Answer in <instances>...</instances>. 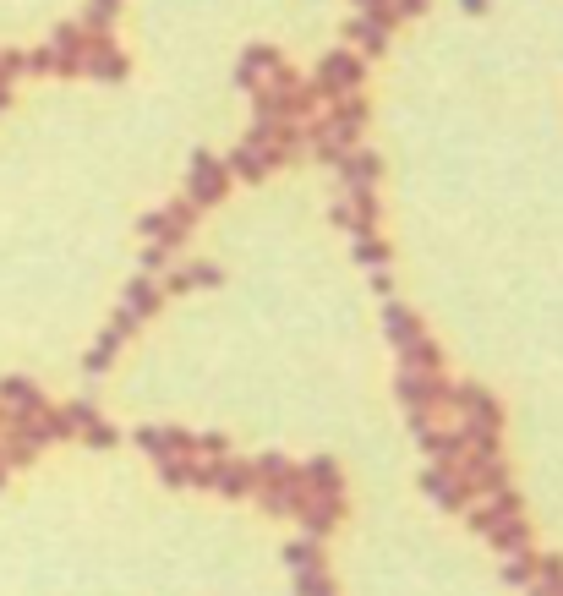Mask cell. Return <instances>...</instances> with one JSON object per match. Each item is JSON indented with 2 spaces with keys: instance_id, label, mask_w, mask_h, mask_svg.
Listing matches in <instances>:
<instances>
[{
  "instance_id": "3",
  "label": "cell",
  "mask_w": 563,
  "mask_h": 596,
  "mask_svg": "<svg viewBox=\"0 0 563 596\" xmlns=\"http://www.w3.org/2000/svg\"><path fill=\"white\" fill-rule=\"evenodd\" d=\"M307 83H312V93H318L323 104L350 99V93H361V83H367V61L350 55V50H334V55H323V61H318V72H312Z\"/></svg>"
},
{
  "instance_id": "13",
  "label": "cell",
  "mask_w": 563,
  "mask_h": 596,
  "mask_svg": "<svg viewBox=\"0 0 563 596\" xmlns=\"http://www.w3.org/2000/svg\"><path fill=\"white\" fill-rule=\"evenodd\" d=\"M61 416H66V427H72V438L93 443V449H115V438H121V432L99 416V405H93V400H72Z\"/></svg>"
},
{
  "instance_id": "20",
  "label": "cell",
  "mask_w": 563,
  "mask_h": 596,
  "mask_svg": "<svg viewBox=\"0 0 563 596\" xmlns=\"http://www.w3.org/2000/svg\"><path fill=\"white\" fill-rule=\"evenodd\" d=\"M301 487L312 498H345V471H339L334 454H318V460L301 465Z\"/></svg>"
},
{
  "instance_id": "22",
  "label": "cell",
  "mask_w": 563,
  "mask_h": 596,
  "mask_svg": "<svg viewBox=\"0 0 563 596\" xmlns=\"http://www.w3.org/2000/svg\"><path fill=\"white\" fill-rule=\"evenodd\" d=\"M252 498H257V509L263 514H274V520H296L301 504H307V487H252Z\"/></svg>"
},
{
  "instance_id": "5",
  "label": "cell",
  "mask_w": 563,
  "mask_h": 596,
  "mask_svg": "<svg viewBox=\"0 0 563 596\" xmlns=\"http://www.w3.org/2000/svg\"><path fill=\"white\" fill-rule=\"evenodd\" d=\"M225 192H230L225 159H214V154H203V148H197V154H192V170H186V203L203 214V208L225 203Z\"/></svg>"
},
{
  "instance_id": "28",
  "label": "cell",
  "mask_w": 563,
  "mask_h": 596,
  "mask_svg": "<svg viewBox=\"0 0 563 596\" xmlns=\"http://www.w3.org/2000/svg\"><path fill=\"white\" fill-rule=\"evenodd\" d=\"M285 564H290V575H318V569H328L323 542H318V536H290V542H285Z\"/></svg>"
},
{
  "instance_id": "45",
  "label": "cell",
  "mask_w": 563,
  "mask_h": 596,
  "mask_svg": "<svg viewBox=\"0 0 563 596\" xmlns=\"http://www.w3.org/2000/svg\"><path fill=\"white\" fill-rule=\"evenodd\" d=\"M460 6H465V11H487V0H460Z\"/></svg>"
},
{
  "instance_id": "24",
  "label": "cell",
  "mask_w": 563,
  "mask_h": 596,
  "mask_svg": "<svg viewBox=\"0 0 563 596\" xmlns=\"http://www.w3.org/2000/svg\"><path fill=\"white\" fill-rule=\"evenodd\" d=\"M164 487H208V460L197 454H175V460H154Z\"/></svg>"
},
{
  "instance_id": "2",
  "label": "cell",
  "mask_w": 563,
  "mask_h": 596,
  "mask_svg": "<svg viewBox=\"0 0 563 596\" xmlns=\"http://www.w3.org/2000/svg\"><path fill=\"white\" fill-rule=\"evenodd\" d=\"M367 121H372V104L361 99V93H350V99L323 104V110L301 126V137H328V143H339V148H356L361 132H367Z\"/></svg>"
},
{
  "instance_id": "32",
  "label": "cell",
  "mask_w": 563,
  "mask_h": 596,
  "mask_svg": "<svg viewBox=\"0 0 563 596\" xmlns=\"http://www.w3.org/2000/svg\"><path fill=\"white\" fill-rule=\"evenodd\" d=\"M356 263L367 268V274H378V268H389V263H394L389 241H383L378 230H361V236H356Z\"/></svg>"
},
{
  "instance_id": "14",
  "label": "cell",
  "mask_w": 563,
  "mask_h": 596,
  "mask_svg": "<svg viewBox=\"0 0 563 596\" xmlns=\"http://www.w3.org/2000/svg\"><path fill=\"white\" fill-rule=\"evenodd\" d=\"M394 28H400V22H394V11H356L345 33L356 39L361 55H383V50H389V39H394Z\"/></svg>"
},
{
  "instance_id": "46",
  "label": "cell",
  "mask_w": 563,
  "mask_h": 596,
  "mask_svg": "<svg viewBox=\"0 0 563 596\" xmlns=\"http://www.w3.org/2000/svg\"><path fill=\"white\" fill-rule=\"evenodd\" d=\"M553 591H558V596H563V580H558V586H553Z\"/></svg>"
},
{
  "instance_id": "26",
  "label": "cell",
  "mask_w": 563,
  "mask_h": 596,
  "mask_svg": "<svg viewBox=\"0 0 563 596\" xmlns=\"http://www.w3.org/2000/svg\"><path fill=\"white\" fill-rule=\"evenodd\" d=\"M345 208H350V236H361V230H378V219H383L378 186H350Z\"/></svg>"
},
{
  "instance_id": "11",
  "label": "cell",
  "mask_w": 563,
  "mask_h": 596,
  "mask_svg": "<svg viewBox=\"0 0 563 596\" xmlns=\"http://www.w3.org/2000/svg\"><path fill=\"white\" fill-rule=\"evenodd\" d=\"M252 487H257L252 460H236V454H225V460H208V493L241 504V498H252Z\"/></svg>"
},
{
  "instance_id": "21",
  "label": "cell",
  "mask_w": 563,
  "mask_h": 596,
  "mask_svg": "<svg viewBox=\"0 0 563 596\" xmlns=\"http://www.w3.org/2000/svg\"><path fill=\"white\" fill-rule=\"evenodd\" d=\"M334 175L345 181V192H350V186H378L383 181V159L372 154V148H350V154L339 159Z\"/></svg>"
},
{
  "instance_id": "31",
  "label": "cell",
  "mask_w": 563,
  "mask_h": 596,
  "mask_svg": "<svg viewBox=\"0 0 563 596\" xmlns=\"http://www.w3.org/2000/svg\"><path fill=\"white\" fill-rule=\"evenodd\" d=\"M400 367H421V372H443V350L432 334H416L405 350H400Z\"/></svg>"
},
{
  "instance_id": "18",
  "label": "cell",
  "mask_w": 563,
  "mask_h": 596,
  "mask_svg": "<svg viewBox=\"0 0 563 596\" xmlns=\"http://www.w3.org/2000/svg\"><path fill=\"white\" fill-rule=\"evenodd\" d=\"M219 268L214 263H170L164 268V279H159V290L164 296H186V290H214L219 285Z\"/></svg>"
},
{
  "instance_id": "25",
  "label": "cell",
  "mask_w": 563,
  "mask_h": 596,
  "mask_svg": "<svg viewBox=\"0 0 563 596\" xmlns=\"http://www.w3.org/2000/svg\"><path fill=\"white\" fill-rule=\"evenodd\" d=\"M0 400H6V411H17V416H44V411H50L44 389H39V383H28V378H6V383H0Z\"/></svg>"
},
{
  "instance_id": "16",
  "label": "cell",
  "mask_w": 563,
  "mask_h": 596,
  "mask_svg": "<svg viewBox=\"0 0 563 596\" xmlns=\"http://www.w3.org/2000/svg\"><path fill=\"white\" fill-rule=\"evenodd\" d=\"M132 438H137V449H143L148 460H175V454H197V449H192V432H186V427H137Z\"/></svg>"
},
{
  "instance_id": "8",
  "label": "cell",
  "mask_w": 563,
  "mask_h": 596,
  "mask_svg": "<svg viewBox=\"0 0 563 596\" xmlns=\"http://www.w3.org/2000/svg\"><path fill=\"white\" fill-rule=\"evenodd\" d=\"M290 159H296V154L279 148V143H241L236 154L225 159V170H230V181H263V175L285 170Z\"/></svg>"
},
{
  "instance_id": "33",
  "label": "cell",
  "mask_w": 563,
  "mask_h": 596,
  "mask_svg": "<svg viewBox=\"0 0 563 596\" xmlns=\"http://www.w3.org/2000/svg\"><path fill=\"white\" fill-rule=\"evenodd\" d=\"M503 586H514V591L536 586V553L531 547H525V553H503Z\"/></svg>"
},
{
  "instance_id": "38",
  "label": "cell",
  "mask_w": 563,
  "mask_h": 596,
  "mask_svg": "<svg viewBox=\"0 0 563 596\" xmlns=\"http://www.w3.org/2000/svg\"><path fill=\"white\" fill-rule=\"evenodd\" d=\"M536 580H542V586H558L563 580V553H536Z\"/></svg>"
},
{
  "instance_id": "43",
  "label": "cell",
  "mask_w": 563,
  "mask_h": 596,
  "mask_svg": "<svg viewBox=\"0 0 563 596\" xmlns=\"http://www.w3.org/2000/svg\"><path fill=\"white\" fill-rule=\"evenodd\" d=\"M356 11H389V0H356Z\"/></svg>"
},
{
  "instance_id": "9",
  "label": "cell",
  "mask_w": 563,
  "mask_h": 596,
  "mask_svg": "<svg viewBox=\"0 0 563 596\" xmlns=\"http://www.w3.org/2000/svg\"><path fill=\"white\" fill-rule=\"evenodd\" d=\"M449 405H454V411H460L471 427L503 432V405L492 400V389H482V383H449Z\"/></svg>"
},
{
  "instance_id": "10",
  "label": "cell",
  "mask_w": 563,
  "mask_h": 596,
  "mask_svg": "<svg viewBox=\"0 0 563 596\" xmlns=\"http://www.w3.org/2000/svg\"><path fill=\"white\" fill-rule=\"evenodd\" d=\"M137 329H143V323H137V318H132V312H126V307H115V318L104 323L99 345H93V350H88V361H82V367H88V378H99V372H110V361L121 356V345L132 340Z\"/></svg>"
},
{
  "instance_id": "41",
  "label": "cell",
  "mask_w": 563,
  "mask_h": 596,
  "mask_svg": "<svg viewBox=\"0 0 563 596\" xmlns=\"http://www.w3.org/2000/svg\"><path fill=\"white\" fill-rule=\"evenodd\" d=\"M372 290H378V296H383V301H389V296H394V285H389V268H378V274H372Z\"/></svg>"
},
{
  "instance_id": "39",
  "label": "cell",
  "mask_w": 563,
  "mask_h": 596,
  "mask_svg": "<svg viewBox=\"0 0 563 596\" xmlns=\"http://www.w3.org/2000/svg\"><path fill=\"white\" fill-rule=\"evenodd\" d=\"M137 263H143V274H164V268L175 263V252H164L159 241H148V247H143V257H137Z\"/></svg>"
},
{
  "instance_id": "23",
  "label": "cell",
  "mask_w": 563,
  "mask_h": 596,
  "mask_svg": "<svg viewBox=\"0 0 563 596\" xmlns=\"http://www.w3.org/2000/svg\"><path fill=\"white\" fill-rule=\"evenodd\" d=\"M274 66H285V55H279L274 44H252V50L241 55V66H236V83L252 93V88H263V77L274 72Z\"/></svg>"
},
{
  "instance_id": "30",
  "label": "cell",
  "mask_w": 563,
  "mask_h": 596,
  "mask_svg": "<svg viewBox=\"0 0 563 596\" xmlns=\"http://www.w3.org/2000/svg\"><path fill=\"white\" fill-rule=\"evenodd\" d=\"M487 542L498 547V553H525V547H531V520H503V525H492L487 531Z\"/></svg>"
},
{
  "instance_id": "27",
  "label": "cell",
  "mask_w": 563,
  "mask_h": 596,
  "mask_svg": "<svg viewBox=\"0 0 563 596\" xmlns=\"http://www.w3.org/2000/svg\"><path fill=\"white\" fill-rule=\"evenodd\" d=\"M383 329H389V345H394V350H405L410 340H416V334H427L416 312H410L405 301H394V296L383 301Z\"/></svg>"
},
{
  "instance_id": "29",
  "label": "cell",
  "mask_w": 563,
  "mask_h": 596,
  "mask_svg": "<svg viewBox=\"0 0 563 596\" xmlns=\"http://www.w3.org/2000/svg\"><path fill=\"white\" fill-rule=\"evenodd\" d=\"M252 471H257V487H296L301 482V465H290L285 454H252Z\"/></svg>"
},
{
  "instance_id": "35",
  "label": "cell",
  "mask_w": 563,
  "mask_h": 596,
  "mask_svg": "<svg viewBox=\"0 0 563 596\" xmlns=\"http://www.w3.org/2000/svg\"><path fill=\"white\" fill-rule=\"evenodd\" d=\"M0 460H6V465H33V460H39V443H28L22 432H6V449H0Z\"/></svg>"
},
{
  "instance_id": "4",
  "label": "cell",
  "mask_w": 563,
  "mask_h": 596,
  "mask_svg": "<svg viewBox=\"0 0 563 596\" xmlns=\"http://www.w3.org/2000/svg\"><path fill=\"white\" fill-rule=\"evenodd\" d=\"M192 230H197V208L186 203V197H175V203H164V208H154V214H143V241H159L164 252L186 247V241H192Z\"/></svg>"
},
{
  "instance_id": "44",
  "label": "cell",
  "mask_w": 563,
  "mask_h": 596,
  "mask_svg": "<svg viewBox=\"0 0 563 596\" xmlns=\"http://www.w3.org/2000/svg\"><path fill=\"white\" fill-rule=\"evenodd\" d=\"M525 596H558V591H553V586H542V580H536V586L525 591Z\"/></svg>"
},
{
  "instance_id": "1",
  "label": "cell",
  "mask_w": 563,
  "mask_h": 596,
  "mask_svg": "<svg viewBox=\"0 0 563 596\" xmlns=\"http://www.w3.org/2000/svg\"><path fill=\"white\" fill-rule=\"evenodd\" d=\"M323 110V99L312 93L307 77H296L290 66H274L263 77V88H252V121H274V126H307Z\"/></svg>"
},
{
  "instance_id": "12",
  "label": "cell",
  "mask_w": 563,
  "mask_h": 596,
  "mask_svg": "<svg viewBox=\"0 0 563 596\" xmlns=\"http://www.w3.org/2000/svg\"><path fill=\"white\" fill-rule=\"evenodd\" d=\"M77 72H88L93 83H126L132 61L115 50V33H99V39H88V50H82V66H77Z\"/></svg>"
},
{
  "instance_id": "37",
  "label": "cell",
  "mask_w": 563,
  "mask_h": 596,
  "mask_svg": "<svg viewBox=\"0 0 563 596\" xmlns=\"http://www.w3.org/2000/svg\"><path fill=\"white\" fill-rule=\"evenodd\" d=\"M296 596H339V586L328 569H318V575H296Z\"/></svg>"
},
{
  "instance_id": "40",
  "label": "cell",
  "mask_w": 563,
  "mask_h": 596,
  "mask_svg": "<svg viewBox=\"0 0 563 596\" xmlns=\"http://www.w3.org/2000/svg\"><path fill=\"white\" fill-rule=\"evenodd\" d=\"M389 11H394V22H410V17L427 11V0H389Z\"/></svg>"
},
{
  "instance_id": "17",
  "label": "cell",
  "mask_w": 563,
  "mask_h": 596,
  "mask_svg": "<svg viewBox=\"0 0 563 596\" xmlns=\"http://www.w3.org/2000/svg\"><path fill=\"white\" fill-rule=\"evenodd\" d=\"M301 536H318V542H328V536L339 531V520H345V498H312L307 493V504H301Z\"/></svg>"
},
{
  "instance_id": "36",
  "label": "cell",
  "mask_w": 563,
  "mask_h": 596,
  "mask_svg": "<svg viewBox=\"0 0 563 596\" xmlns=\"http://www.w3.org/2000/svg\"><path fill=\"white\" fill-rule=\"evenodd\" d=\"M192 449H197V460H225L230 438L225 432H192Z\"/></svg>"
},
{
  "instance_id": "15",
  "label": "cell",
  "mask_w": 563,
  "mask_h": 596,
  "mask_svg": "<svg viewBox=\"0 0 563 596\" xmlns=\"http://www.w3.org/2000/svg\"><path fill=\"white\" fill-rule=\"evenodd\" d=\"M465 514H471V531H476V536H487L492 525H503V520H520V514H525V504H520V493H514V487H503V493H492V498H476V504L465 509Z\"/></svg>"
},
{
  "instance_id": "19",
  "label": "cell",
  "mask_w": 563,
  "mask_h": 596,
  "mask_svg": "<svg viewBox=\"0 0 563 596\" xmlns=\"http://www.w3.org/2000/svg\"><path fill=\"white\" fill-rule=\"evenodd\" d=\"M121 307L132 312L137 323L159 318V307H164V290H159V279H154V274H132V279H126V290H121Z\"/></svg>"
},
{
  "instance_id": "34",
  "label": "cell",
  "mask_w": 563,
  "mask_h": 596,
  "mask_svg": "<svg viewBox=\"0 0 563 596\" xmlns=\"http://www.w3.org/2000/svg\"><path fill=\"white\" fill-rule=\"evenodd\" d=\"M115 11H121V0H88V11H82V28H88L93 39H99V33H110Z\"/></svg>"
},
{
  "instance_id": "6",
  "label": "cell",
  "mask_w": 563,
  "mask_h": 596,
  "mask_svg": "<svg viewBox=\"0 0 563 596\" xmlns=\"http://www.w3.org/2000/svg\"><path fill=\"white\" fill-rule=\"evenodd\" d=\"M394 389H400V405L405 411H443L449 405V378L443 372H421V367H400V378H394Z\"/></svg>"
},
{
  "instance_id": "7",
  "label": "cell",
  "mask_w": 563,
  "mask_h": 596,
  "mask_svg": "<svg viewBox=\"0 0 563 596\" xmlns=\"http://www.w3.org/2000/svg\"><path fill=\"white\" fill-rule=\"evenodd\" d=\"M421 493H427L443 514H465L476 504V493L465 487L460 465H427V471H421Z\"/></svg>"
},
{
  "instance_id": "42",
  "label": "cell",
  "mask_w": 563,
  "mask_h": 596,
  "mask_svg": "<svg viewBox=\"0 0 563 596\" xmlns=\"http://www.w3.org/2000/svg\"><path fill=\"white\" fill-rule=\"evenodd\" d=\"M328 219H334L339 230H350V208H345V203H334V208H328Z\"/></svg>"
}]
</instances>
